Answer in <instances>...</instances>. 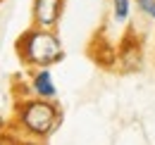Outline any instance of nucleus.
Listing matches in <instances>:
<instances>
[{
	"instance_id": "f257e3e1",
	"label": "nucleus",
	"mask_w": 155,
	"mask_h": 145,
	"mask_svg": "<svg viewBox=\"0 0 155 145\" xmlns=\"http://www.w3.org/2000/svg\"><path fill=\"white\" fill-rule=\"evenodd\" d=\"M62 124V109L55 100L21 95L15 100L12 128L31 140H48Z\"/></svg>"
},
{
	"instance_id": "f03ea898",
	"label": "nucleus",
	"mask_w": 155,
	"mask_h": 145,
	"mask_svg": "<svg viewBox=\"0 0 155 145\" xmlns=\"http://www.w3.org/2000/svg\"><path fill=\"white\" fill-rule=\"evenodd\" d=\"M15 50L26 69L55 67L64 60V45L55 29H41L34 24L19 34V38L15 40Z\"/></svg>"
},
{
	"instance_id": "7ed1b4c3",
	"label": "nucleus",
	"mask_w": 155,
	"mask_h": 145,
	"mask_svg": "<svg viewBox=\"0 0 155 145\" xmlns=\"http://www.w3.org/2000/svg\"><path fill=\"white\" fill-rule=\"evenodd\" d=\"M117 62L124 72H138L143 67V40L136 31H127L119 48H117Z\"/></svg>"
},
{
	"instance_id": "20e7f679",
	"label": "nucleus",
	"mask_w": 155,
	"mask_h": 145,
	"mask_svg": "<svg viewBox=\"0 0 155 145\" xmlns=\"http://www.w3.org/2000/svg\"><path fill=\"white\" fill-rule=\"evenodd\" d=\"M64 12V0H31V24L41 29H58Z\"/></svg>"
},
{
	"instance_id": "39448f33",
	"label": "nucleus",
	"mask_w": 155,
	"mask_h": 145,
	"mask_svg": "<svg viewBox=\"0 0 155 145\" xmlns=\"http://www.w3.org/2000/svg\"><path fill=\"white\" fill-rule=\"evenodd\" d=\"M29 93L36 95V98H45V100H58V83L53 79L50 67L31 69V74H29Z\"/></svg>"
},
{
	"instance_id": "423d86ee",
	"label": "nucleus",
	"mask_w": 155,
	"mask_h": 145,
	"mask_svg": "<svg viewBox=\"0 0 155 145\" xmlns=\"http://www.w3.org/2000/svg\"><path fill=\"white\" fill-rule=\"evenodd\" d=\"M112 17L117 24H124L131 17V0H112Z\"/></svg>"
},
{
	"instance_id": "0eeeda50",
	"label": "nucleus",
	"mask_w": 155,
	"mask_h": 145,
	"mask_svg": "<svg viewBox=\"0 0 155 145\" xmlns=\"http://www.w3.org/2000/svg\"><path fill=\"white\" fill-rule=\"evenodd\" d=\"M41 140H31V138H24L17 131L15 133H0V145H38Z\"/></svg>"
},
{
	"instance_id": "6e6552de",
	"label": "nucleus",
	"mask_w": 155,
	"mask_h": 145,
	"mask_svg": "<svg viewBox=\"0 0 155 145\" xmlns=\"http://www.w3.org/2000/svg\"><path fill=\"white\" fill-rule=\"evenodd\" d=\"M136 7H138V12L143 14V17L153 19L155 21V0H134Z\"/></svg>"
}]
</instances>
